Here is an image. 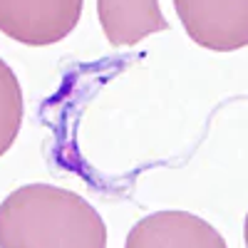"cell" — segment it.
I'll use <instances>...</instances> for the list:
<instances>
[{
    "label": "cell",
    "instance_id": "277c9868",
    "mask_svg": "<svg viewBox=\"0 0 248 248\" xmlns=\"http://www.w3.org/2000/svg\"><path fill=\"white\" fill-rule=\"evenodd\" d=\"M124 248H229L209 221L189 211H154L132 226Z\"/></svg>",
    "mask_w": 248,
    "mask_h": 248
},
{
    "label": "cell",
    "instance_id": "52a82bcc",
    "mask_svg": "<svg viewBox=\"0 0 248 248\" xmlns=\"http://www.w3.org/2000/svg\"><path fill=\"white\" fill-rule=\"evenodd\" d=\"M243 241H246V248H248V214H246V221H243Z\"/></svg>",
    "mask_w": 248,
    "mask_h": 248
},
{
    "label": "cell",
    "instance_id": "7a4b0ae2",
    "mask_svg": "<svg viewBox=\"0 0 248 248\" xmlns=\"http://www.w3.org/2000/svg\"><path fill=\"white\" fill-rule=\"evenodd\" d=\"M85 0H0V32L30 47L65 40L79 23Z\"/></svg>",
    "mask_w": 248,
    "mask_h": 248
},
{
    "label": "cell",
    "instance_id": "5b68a950",
    "mask_svg": "<svg viewBox=\"0 0 248 248\" xmlns=\"http://www.w3.org/2000/svg\"><path fill=\"white\" fill-rule=\"evenodd\" d=\"M97 17L114 47H134L144 37L171 28L159 0H97Z\"/></svg>",
    "mask_w": 248,
    "mask_h": 248
},
{
    "label": "cell",
    "instance_id": "8992f818",
    "mask_svg": "<svg viewBox=\"0 0 248 248\" xmlns=\"http://www.w3.org/2000/svg\"><path fill=\"white\" fill-rule=\"evenodd\" d=\"M23 90H20L17 75L0 57V156H3L20 134L23 127Z\"/></svg>",
    "mask_w": 248,
    "mask_h": 248
},
{
    "label": "cell",
    "instance_id": "3957f363",
    "mask_svg": "<svg viewBox=\"0 0 248 248\" xmlns=\"http://www.w3.org/2000/svg\"><path fill=\"white\" fill-rule=\"evenodd\" d=\"M174 10L199 47L236 52L248 45V0H174Z\"/></svg>",
    "mask_w": 248,
    "mask_h": 248
},
{
    "label": "cell",
    "instance_id": "6da1fadb",
    "mask_svg": "<svg viewBox=\"0 0 248 248\" xmlns=\"http://www.w3.org/2000/svg\"><path fill=\"white\" fill-rule=\"evenodd\" d=\"M0 248H107V226L85 196L25 184L0 203Z\"/></svg>",
    "mask_w": 248,
    "mask_h": 248
}]
</instances>
